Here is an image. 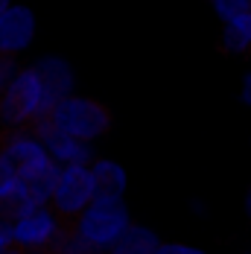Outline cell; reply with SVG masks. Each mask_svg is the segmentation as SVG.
Returning a JSON list of instances; mask_svg holds the SVG:
<instances>
[{
    "label": "cell",
    "mask_w": 251,
    "mask_h": 254,
    "mask_svg": "<svg viewBox=\"0 0 251 254\" xmlns=\"http://www.w3.org/2000/svg\"><path fill=\"white\" fill-rule=\"evenodd\" d=\"M91 178H94V193L100 199H123L128 178H126V170L117 161H108V158L91 161Z\"/></svg>",
    "instance_id": "30bf717a"
},
{
    "label": "cell",
    "mask_w": 251,
    "mask_h": 254,
    "mask_svg": "<svg viewBox=\"0 0 251 254\" xmlns=\"http://www.w3.org/2000/svg\"><path fill=\"white\" fill-rule=\"evenodd\" d=\"M210 3H213V12H216L225 24L231 18H237V15L251 12V0H210Z\"/></svg>",
    "instance_id": "5bb4252c"
},
{
    "label": "cell",
    "mask_w": 251,
    "mask_h": 254,
    "mask_svg": "<svg viewBox=\"0 0 251 254\" xmlns=\"http://www.w3.org/2000/svg\"><path fill=\"white\" fill-rule=\"evenodd\" d=\"M3 155H6L18 170H32V167H41V164L53 161L50 152L44 149V143H41L35 134H29V131H18V134H12L9 140H3Z\"/></svg>",
    "instance_id": "9c48e42d"
},
{
    "label": "cell",
    "mask_w": 251,
    "mask_h": 254,
    "mask_svg": "<svg viewBox=\"0 0 251 254\" xmlns=\"http://www.w3.org/2000/svg\"><path fill=\"white\" fill-rule=\"evenodd\" d=\"M246 254H251V252H246Z\"/></svg>",
    "instance_id": "603a6c76"
},
{
    "label": "cell",
    "mask_w": 251,
    "mask_h": 254,
    "mask_svg": "<svg viewBox=\"0 0 251 254\" xmlns=\"http://www.w3.org/2000/svg\"><path fill=\"white\" fill-rule=\"evenodd\" d=\"M62 216L56 210H47V207H38L32 213H26L21 219L12 222V237L18 246H26V249H38L44 254L56 243V237L62 234Z\"/></svg>",
    "instance_id": "5b68a950"
},
{
    "label": "cell",
    "mask_w": 251,
    "mask_h": 254,
    "mask_svg": "<svg viewBox=\"0 0 251 254\" xmlns=\"http://www.w3.org/2000/svg\"><path fill=\"white\" fill-rule=\"evenodd\" d=\"M73 222V231L85 240L91 243L94 249H108L126 228H128V210H126L123 199H94L88 204Z\"/></svg>",
    "instance_id": "7a4b0ae2"
},
{
    "label": "cell",
    "mask_w": 251,
    "mask_h": 254,
    "mask_svg": "<svg viewBox=\"0 0 251 254\" xmlns=\"http://www.w3.org/2000/svg\"><path fill=\"white\" fill-rule=\"evenodd\" d=\"M243 102H246V105L251 108V73L243 79Z\"/></svg>",
    "instance_id": "ac0fdd59"
},
{
    "label": "cell",
    "mask_w": 251,
    "mask_h": 254,
    "mask_svg": "<svg viewBox=\"0 0 251 254\" xmlns=\"http://www.w3.org/2000/svg\"><path fill=\"white\" fill-rule=\"evenodd\" d=\"M9 70H12V62H9V56H0V94H3V88H6Z\"/></svg>",
    "instance_id": "e0dca14e"
},
{
    "label": "cell",
    "mask_w": 251,
    "mask_h": 254,
    "mask_svg": "<svg viewBox=\"0 0 251 254\" xmlns=\"http://www.w3.org/2000/svg\"><path fill=\"white\" fill-rule=\"evenodd\" d=\"M44 143V149L50 152V158L62 167H91V158H94V149L91 143L79 140V137H70L64 131H47L44 137H38Z\"/></svg>",
    "instance_id": "ba28073f"
},
{
    "label": "cell",
    "mask_w": 251,
    "mask_h": 254,
    "mask_svg": "<svg viewBox=\"0 0 251 254\" xmlns=\"http://www.w3.org/2000/svg\"><path fill=\"white\" fill-rule=\"evenodd\" d=\"M12 243H15V237H12V225L0 222V252H6Z\"/></svg>",
    "instance_id": "2e32d148"
},
{
    "label": "cell",
    "mask_w": 251,
    "mask_h": 254,
    "mask_svg": "<svg viewBox=\"0 0 251 254\" xmlns=\"http://www.w3.org/2000/svg\"><path fill=\"white\" fill-rule=\"evenodd\" d=\"M94 178H91V167H62L56 187H53V210L62 219H76L88 204L94 202Z\"/></svg>",
    "instance_id": "277c9868"
},
{
    "label": "cell",
    "mask_w": 251,
    "mask_h": 254,
    "mask_svg": "<svg viewBox=\"0 0 251 254\" xmlns=\"http://www.w3.org/2000/svg\"><path fill=\"white\" fill-rule=\"evenodd\" d=\"M155 254H207L199 246H187V243H161Z\"/></svg>",
    "instance_id": "9a60e30c"
},
{
    "label": "cell",
    "mask_w": 251,
    "mask_h": 254,
    "mask_svg": "<svg viewBox=\"0 0 251 254\" xmlns=\"http://www.w3.org/2000/svg\"><path fill=\"white\" fill-rule=\"evenodd\" d=\"M158 246H161V240H158V234L152 228H146V225H131L128 222V228L105 252L108 254H155Z\"/></svg>",
    "instance_id": "8fae6325"
},
{
    "label": "cell",
    "mask_w": 251,
    "mask_h": 254,
    "mask_svg": "<svg viewBox=\"0 0 251 254\" xmlns=\"http://www.w3.org/2000/svg\"><path fill=\"white\" fill-rule=\"evenodd\" d=\"M6 9H9V0H0V15H3Z\"/></svg>",
    "instance_id": "ffe728a7"
},
{
    "label": "cell",
    "mask_w": 251,
    "mask_h": 254,
    "mask_svg": "<svg viewBox=\"0 0 251 254\" xmlns=\"http://www.w3.org/2000/svg\"><path fill=\"white\" fill-rule=\"evenodd\" d=\"M15 187H18V167L0 152V199L12 196Z\"/></svg>",
    "instance_id": "4fadbf2b"
},
{
    "label": "cell",
    "mask_w": 251,
    "mask_h": 254,
    "mask_svg": "<svg viewBox=\"0 0 251 254\" xmlns=\"http://www.w3.org/2000/svg\"><path fill=\"white\" fill-rule=\"evenodd\" d=\"M222 47L231 53H246L251 50V12L246 15H237L225 24L222 32Z\"/></svg>",
    "instance_id": "7c38bea8"
},
{
    "label": "cell",
    "mask_w": 251,
    "mask_h": 254,
    "mask_svg": "<svg viewBox=\"0 0 251 254\" xmlns=\"http://www.w3.org/2000/svg\"><path fill=\"white\" fill-rule=\"evenodd\" d=\"M108 126H111V114H108L105 105L85 100V97H64V100L56 102L47 114H38L24 128H29V134H35V137H44L47 131L56 128V131H64L70 137L91 143V140L102 137L108 131Z\"/></svg>",
    "instance_id": "6da1fadb"
},
{
    "label": "cell",
    "mask_w": 251,
    "mask_h": 254,
    "mask_svg": "<svg viewBox=\"0 0 251 254\" xmlns=\"http://www.w3.org/2000/svg\"><path fill=\"white\" fill-rule=\"evenodd\" d=\"M85 254H108V252H102V249H91V252H85Z\"/></svg>",
    "instance_id": "7402d4cb"
},
{
    "label": "cell",
    "mask_w": 251,
    "mask_h": 254,
    "mask_svg": "<svg viewBox=\"0 0 251 254\" xmlns=\"http://www.w3.org/2000/svg\"><path fill=\"white\" fill-rule=\"evenodd\" d=\"M35 35V15L26 6H9L0 15V56H15L29 47Z\"/></svg>",
    "instance_id": "8992f818"
},
{
    "label": "cell",
    "mask_w": 251,
    "mask_h": 254,
    "mask_svg": "<svg viewBox=\"0 0 251 254\" xmlns=\"http://www.w3.org/2000/svg\"><path fill=\"white\" fill-rule=\"evenodd\" d=\"M0 254H24V252H18V249H6V252H0Z\"/></svg>",
    "instance_id": "44dd1931"
},
{
    "label": "cell",
    "mask_w": 251,
    "mask_h": 254,
    "mask_svg": "<svg viewBox=\"0 0 251 254\" xmlns=\"http://www.w3.org/2000/svg\"><path fill=\"white\" fill-rule=\"evenodd\" d=\"M246 213L251 216V190H249V196H246Z\"/></svg>",
    "instance_id": "d6986e66"
},
{
    "label": "cell",
    "mask_w": 251,
    "mask_h": 254,
    "mask_svg": "<svg viewBox=\"0 0 251 254\" xmlns=\"http://www.w3.org/2000/svg\"><path fill=\"white\" fill-rule=\"evenodd\" d=\"M35 73L41 79V88H44V102H41V111L38 114H47L53 105L64 97H70V88H73V70L64 59H56L47 56L35 64Z\"/></svg>",
    "instance_id": "52a82bcc"
},
{
    "label": "cell",
    "mask_w": 251,
    "mask_h": 254,
    "mask_svg": "<svg viewBox=\"0 0 251 254\" xmlns=\"http://www.w3.org/2000/svg\"><path fill=\"white\" fill-rule=\"evenodd\" d=\"M44 102V88L41 79L35 73V67H26L21 73H15V79L3 88L0 94V123L6 126H29Z\"/></svg>",
    "instance_id": "3957f363"
}]
</instances>
